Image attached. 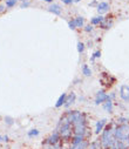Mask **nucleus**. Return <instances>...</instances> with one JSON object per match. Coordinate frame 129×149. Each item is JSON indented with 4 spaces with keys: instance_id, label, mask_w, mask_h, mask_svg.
Instances as JSON below:
<instances>
[{
    "instance_id": "obj_1",
    "label": "nucleus",
    "mask_w": 129,
    "mask_h": 149,
    "mask_svg": "<svg viewBox=\"0 0 129 149\" xmlns=\"http://www.w3.org/2000/svg\"><path fill=\"white\" fill-rule=\"evenodd\" d=\"M58 133L60 134V136L65 140H68V138H71L72 136V123L69 121V117H68V113L64 114L60 119V121L58 123V128H56Z\"/></svg>"
},
{
    "instance_id": "obj_2",
    "label": "nucleus",
    "mask_w": 129,
    "mask_h": 149,
    "mask_svg": "<svg viewBox=\"0 0 129 149\" xmlns=\"http://www.w3.org/2000/svg\"><path fill=\"white\" fill-rule=\"evenodd\" d=\"M101 144L105 149H108V148H113L114 143H115V137H114V130L112 129L110 126L106 127V129L102 133V136H101Z\"/></svg>"
},
{
    "instance_id": "obj_3",
    "label": "nucleus",
    "mask_w": 129,
    "mask_h": 149,
    "mask_svg": "<svg viewBox=\"0 0 129 149\" xmlns=\"http://www.w3.org/2000/svg\"><path fill=\"white\" fill-rule=\"evenodd\" d=\"M114 137L116 141H121L127 143L129 138V126L126 124H120L115 130H114Z\"/></svg>"
},
{
    "instance_id": "obj_4",
    "label": "nucleus",
    "mask_w": 129,
    "mask_h": 149,
    "mask_svg": "<svg viewBox=\"0 0 129 149\" xmlns=\"http://www.w3.org/2000/svg\"><path fill=\"white\" fill-rule=\"evenodd\" d=\"M107 100H109V95H107L105 92L100 91V92L96 93V96H95V105L105 103Z\"/></svg>"
},
{
    "instance_id": "obj_5",
    "label": "nucleus",
    "mask_w": 129,
    "mask_h": 149,
    "mask_svg": "<svg viewBox=\"0 0 129 149\" xmlns=\"http://www.w3.org/2000/svg\"><path fill=\"white\" fill-rule=\"evenodd\" d=\"M120 96L124 101H129V87L127 85H122L120 88Z\"/></svg>"
},
{
    "instance_id": "obj_6",
    "label": "nucleus",
    "mask_w": 129,
    "mask_h": 149,
    "mask_svg": "<svg viewBox=\"0 0 129 149\" xmlns=\"http://www.w3.org/2000/svg\"><path fill=\"white\" fill-rule=\"evenodd\" d=\"M59 140H60V134H59V133L56 132V133H54L53 135H51V136L48 137L47 143L52 144V146H56V143L59 142Z\"/></svg>"
},
{
    "instance_id": "obj_7",
    "label": "nucleus",
    "mask_w": 129,
    "mask_h": 149,
    "mask_svg": "<svg viewBox=\"0 0 129 149\" xmlns=\"http://www.w3.org/2000/svg\"><path fill=\"white\" fill-rule=\"evenodd\" d=\"M48 11L52 12V13H54V14H56V15H60V14H61V8H60V6L56 5V4H53L52 6H49Z\"/></svg>"
},
{
    "instance_id": "obj_8",
    "label": "nucleus",
    "mask_w": 129,
    "mask_h": 149,
    "mask_svg": "<svg viewBox=\"0 0 129 149\" xmlns=\"http://www.w3.org/2000/svg\"><path fill=\"white\" fill-rule=\"evenodd\" d=\"M106 123H107V120H106V119H103V120H101V121H99V122L96 123V129H95V133H96V134H100V133L102 132L103 127L106 126Z\"/></svg>"
},
{
    "instance_id": "obj_9",
    "label": "nucleus",
    "mask_w": 129,
    "mask_h": 149,
    "mask_svg": "<svg viewBox=\"0 0 129 149\" xmlns=\"http://www.w3.org/2000/svg\"><path fill=\"white\" fill-rule=\"evenodd\" d=\"M108 9H109V5L107 3H101V4H99V6H97V12L100 14L108 12Z\"/></svg>"
},
{
    "instance_id": "obj_10",
    "label": "nucleus",
    "mask_w": 129,
    "mask_h": 149,
    "mask_svg": "<svg viewBox=\"0 0 129 149\" xmlns=\"http://www.w3.org/2000/svg\"><path fill=\"white\" fill-rule=\"evenodd\" d=\"M75 99H76V95H75V93L69 94V95L67 96V100H66V103H65V106H66V107H69L71 105H73V103L75 102Z\"/></svg>"
},
{
    "instance_id": "obj_11",
    "label": "nucleus",
    "mask_w": 129,
    "mask_h": 149,
    "mask_svg": "<svg viewBox=\"0 0 129 149\" xmlns=\"http://www.w3.org/2000/svg\"><path fill=\"white\" fill-rule=\"evenodd\" d=\"M66 100H67V94H62L60 97H59V100L56 101V103H55V107L56 108H59V107H61L62 105H65L66 103Z\"/></svg>"
},
{
    "instance_id": "obj_12",
    "label": "nucleus",
    "mask_w": 129,
    "mask_h": 149,
    "mask_svg": "<svg viewBox=\"0 0 129 149\" xmlns=\"http://www.w3.org/2000/svg\"><path fill=\"white\" fill-rule=\"evenodd\" d=\"M83 141H85V136H83V135H75V136L73 137V143H72V146H76V144L81 143V142H83Z\"/></svg>"
},
{
    "instance_id": "obj_13",
    "label": "nucleus",
    "mask_w": 129,
    "mask_h": 149,
    "mask_svg": "<svg viewBox=\"0 0 129 149\" xmlns=\"http://www.w3.org/2000/svg\"><path fill=\"white\" fill-rule=\"evenodd\" d=\"M103 108H105V111L108 112V113H112V112H113V102H112L110 99H109V100H107V101L105 102Z\"/></svg>"
},
{
    "instance_id": "obj_14",
    "label": "nucleus",
    "mask_w": 129,
    "mask_h": 149,
    "mask_svg": "<svg viewBox=\"0 0 129 149\" xmlns=\"http://www.w3.org/2000/svg\"><path fill=\"white\" fill-rule=\"evenodd\" d=\"M74 23H75L76 27H82L83 24H85V19L82 17H77V18L74 19Z\"/></svg>"
},
{
    "instance_id": "obj_15",
    "label": "nucleus",
    "mask_w": 129,
    "mask_h": 149,
    "mask_svg": "<svg viewBox=\"0 0 129 149\" xmlns=\"http://www.w3.org/2000/svg\"><path fill=\"white\" fill-rule=\"evenodd\" d=\"M82 73H83L86 76H91V75H92L91 68H89L87 65H83V66H82Z\"/></svg>"
},
{
    "instance_id": "obj_16",
    "label": "nucleus",
    "mask_w": 129,
    "mask_h": 149,
    "mask_svg": "<svg viewBox=\"0 0 129 149\" xmlns=\"http://www.w3.org/2000/svg\"><path fill=\"white\" fill-rule=\"evenodd\" d=\"M105 19L102 17H96V18H93L92 19V25H99V24H101L103 23Z\"/></svg>"
},
{
    "instance_id": "obj_17",
    "label": "nucleus",
    "mask_w": 129,
    "mask_h": 149,
    "mask_svg": "<svg viewBox=\"0 0 129 149\" xmlns=\"http://www.w3.org/2000/svg\"><path fill=\"white\" fill-rule=\"evenodd\" d=\"M87 144H88V143H87L86 141H83V142L79 143V144H76V146H72V148H71V149H86Z\"/></svg>"
},
{
    "instance_id": "obj_18",
    "label": "nucleus",
    "mask_w": 129,
    "mask_h": 149,
    "mask_svg": "<svg viewBox=\"0 0 129 149\" xmlns=\"http://www.w3.org/2000/svg\"><path fill=\"white\" fill-rule=\"evenodd\" d=\"M91 148H92V149H101V148H103V147H102V144H101V141H95V142L92 143Z\"/></svg>"
},
{
    "instance_id": "obj_19",
    "label": "nucleus",
    "mask_w": 129,
    "mask_h": 149,
    "mask_svg": "<svg viewBox=\"0 0 129 149\" xmlns=\"http://www.w3.org/2000/svg\"><path fill=\"white\" fill-rule=\"evenodd\" d=\"M85 51V45L82 42H77V52L79 53H82Z\"/></svg>"
},
{
    "instance_id": "obj_20",
    "label": "nucleus",
    "mask_w": 129,
    "mask_h": 149,
    "mask_svg": "<svg viewBox=\"0 0 129 149\" xmlns=\"http://www.w3.org/2000/svg\"><path fill=\"white\" fill-rule=\"evenodd\" d=\"M17 3V0H6V6L7 7H13Z\"/></svg>"
},
{
    "instance_id": "obj_21",
    "label": "nucleus",
    "mask_w": 129,
    "mask_h": 149,
    "mask_svg": "<svg viewBox=\"0 0 129 149\" xmlns=\"http://www.w3.org/2000/svg\"><path fill=\"white\" fill-rule=\"evenodd\" d=\"M100 56H101V52H100V51H96V52L93 54V56L91 58V60H92V61H94L96 58H100Z\"/></svg>"
},
{
    "instance_id": "obj_22",
    "label": "nucleus",
    "mask_w": 129,
    "mask_h": 149,
    "mask_svg": "<svg viewBox=\"0 0 129 149\" xmlns=\"http://www.w3.org/2000/svg\"><path fill=\"white\" fill-rule=\"evenodd\" d=\"M5 122H6L8 126H12V124H13V119L9 117V116H6V117H5Z\"/></svg>"
},
{
    "instance_id": "obj_23",
    "label": "nucleus",
    "mask_w": 129,
    "mask_h": 149,
    "mask_svg": "<svg viewBox=\"0 0 129 149\" xmlns=\"http://www.w3.org/2000/svg\"><path fill=\"white\" fill-rule=\"evenodd\" d=\"M36 135H39V130H36V129H33V130L28 133V136H36Z\"/></svg>"
},
{
    "instance_id": "obj_24",
    "label": "nucleus",
    "mask_w": 129,
    "mask_h": 149,
    "mask_svg": "<svg viewBox=\"0 0 129 149\" xmlns=\"http://www.w3.org/2000/svg\"><path fill=\"white\" fill-rule=\"evenodd\" d=\"M68 26H69V28H71V29H75V28H76V25H75L74 20H72V21H69Z\"/></svg>"
},
{
    "instance_id": "obj_25",
    "label": "nucleus",
    "mask_w": 129,
    "mask_h": 149,
    "mask_svg": "<svg viewBox=\"0 0 129 149\" xmlns=\"http://www.w3.org/2000/svg\"><path fill=\"white\" fill-rule=\"evenodd\" d=\"M85 31H86V32H92V31H93V26H91V25L86 26V27H85Z\"/></svg>"
},
{
    "instance_id": "obj_26",
    "label": "nucleus",
    "mask_w": 129,
    "mask_h": 149,
    "mask_svg": "<svg viewBox=\"0 0 129 149\" xmlns=\"http://www.w3.org/2000/svg\"><path fill=\"white\" fill-rule=\"evenodd\" d=\"M5 11H6L5 6H4V5H0V14H1V13H4Z\"/></svg>"
},
{
    "instance_id": "obj_27",
    "label": "nucleus",
    "mask_w": 129,
    "mask_h": 149,
    "mask_svg": "<svg viewBox=\"0 0 129 149\" xmlns=\"http://www.w3.org/2000/svg\"><path fill=\"white\" fill-rule=\"evenodd\" d=\"M62 3H65V4L69 5V4H72V3H73V0H62Z\"/></svg>"
},
{
    "instance_id": "obj_28",
    "label": "nucleus",
    "mask_w": 129,
    "mask_h": 149,
    "mask_svg": "<svg viewBox=\"0 0 129 149\" xmlns=\"http://www.w3.org/2000/svg\"><path fill=\"white\" fill-rule=\"evenodd\" d=\"M46 1H47V3H52V1H53V0H46Z\"/></svg>"
},
{
    "instance_id": "obj_29",
    "label": "nucleus",
    "mask_w": 129,
    "mask_h": 149,
    "mask_svg": "<svg viewBox=\"0 0 129 149\" xmlns=\"http://www.w3.org/2000/svg\"><path fill=\"white\" fill-rule=\"evenodd\" d=\"M73 1H75V3H79V1H81V0H73Z\"/></svg>"
},
{
    "instance_id": "obj_30",
    "label": "nucleus",
    "mask_w": 129,
    "mask_h": 149,
    "mask_svg": "<svg viewBox=\"0 0 129 149\" xmlns=\"http://www.w3.org/2000/svg\"><path fill=\"white\" fill-rule=\"evenodd\" d=\"M0 141H3V136H0Z\"/></svg>"
},
{
    "instance_id": "obj_31",
    "label": "nucleus",
    "mask_w": 129,
    "mask_h": 149,
    "mask_svg": "<svg viewBox=\"0 0 129 149\" xmlns=\"http://www.w3.org/2000/svg\"><path fill=\"white\" fill-rule=\"evenodd\" d=\"M21 1H25V0H21Z\"/></svg>"
}]
</instances>
